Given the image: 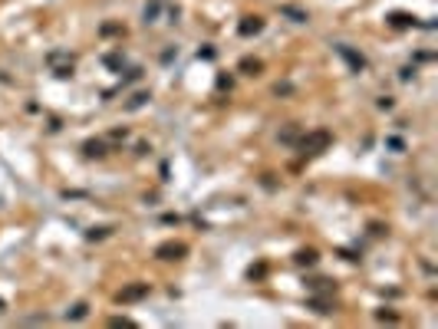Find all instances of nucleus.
<instances>
[{
	"label": "nucleus",
	"mask_w": 438,
	"mask_h": 329,
	"mask_svg": "<svg viewBox=\"0 0 438 329\" xmlns=\"http://www.w3.org/2000/svg\"><path fill=\"white\" fill-rule=\"evenodd\" d=\"M162 7H165V0H152V3H145L142 20L145 23H155V20H158V13H162Z\"/></svg>",
	"instance_id": "obj_8"
},
{
	"label": "nucleus",
	"mask_w": 438,
	"mask_h": 329,
	"mask_svg": "<svg viewBox=\"0 0 438 329\" xmlns=\"http://www.w3.org/2000/svg\"><path fill=\"white\" fill-rule=\"evenodd\" d=\"M148 99H152V96H148V92H135V96H132L129 102H125V109H129V112L142 109V106H145V102H148Z\"/></svg>",
	"instance_id": "obj_11"
},
{
	"label": "nucleus",
	"mask_w": 438,
	"mask_h": 329,
	"mask_svg": "<svg viewBox=\"0 0 438 329\" xmlns=\"http://www.w3.org/2000/svg\"><path fill=\"white\" fill-rule=\"evenodd\" d=\"M148 296V283H135V286H125L119 293V303H135V300H142Z\"/></svg>",
	"instance_id": "obj_4"
},
{
	"label": "nucleus",
	"mask_w": 438,
	"mask_h": 329,
	"mask_svg": "<svg viewBox=\"0 0 438 329\" xmlns=\"http://www.w3.org/2000/svg\"><path fill=\"white\" fill-rule=\"evenodd\" d=\"M293 260L300 263V267H313V263H317V250H313V247H303V250H296Z\"/></svg>",
	"instance_id": "obj_9"
},
{
	"label": "nucleus",
	"mask_w": 438,
	"mask_h": 329,
	"mask_svg": "<svg viewBox=\"0 0 438 329\" xmlns=\"http://www.w3.org/2000/svg\"><path fill=\"white\" fill-rule=\"evenodd\" d=\"M290 92H293L290 82H277V86H274V96H290Z\"/></svg>",
	"instance_id": "obj_15"
},
{
	"label": "nucleus",
	"mask_w": 438,
	"mask_h": 329,
	"mask_svg": "<svg viewBox=\"0 0 438 329\" xmlns=\"http://www.w3.org/2000/svg\"><path fill=\"white\" fill-rule=\"evenodd\" d=\"M336 53H340L343 59H346V63H350L352 69H356V73H359V69H366V56H362V53H356V50H350L346 43H340V46H336Z\"/></svg>",
	"instance_id": "obj_3"
},
{
	"label": "nucleus",
	"mask_w": 438,
	"mask_h": 329,
	"mask_svg": "<svg viewBox=\"0 0 438 329\" xmlns=\"http://www.w3.org/2000/svg\"><path fill=\"white\" fill-rule=\"evenodd\" d=\"M329 142H333V135H329L326 129H317V132H310V135L300 138V152L303 155H320V152L329 148Z\"/></svg>",
	"instance_id": "obj_1"
},
{
	"label": "nucleus",
	"mask_w": 438,
	"mask_h": 329,
	"mask_svg": "<svg viewBox=\"0 0 438 329\" xmlns=\"http://www.w3.org/2000/svg\"><path fill=\"white\" fill-rule=\"evenodd\" d=\"M280 13H284V17H290L293 23H307V13L296 10V7H280Z\"/></svg>",
	"instance_id": "obj_13"
},
{
	"label": "nucleus",
	"mask_w": 438,
	"mask_h": 329,
	"mask_svg": "<svg viewBox=\"0 0 438 329\" xmlns=\"http://www.w3.org/2000/svg\"><path fill=\"white\" fill-rule=\"evenodd\" d=\"M261 69H263L261 59H251V56H244V59H241V73H247V76H257Z\"/></svg>",
	"instance_id": "obj_10"
},
{
	"label": "nucleus",
	"mask_w": 438,
	"mask_h": 329,
	"mask_svg": "<svg viewBox=\"0 0 438 329\" xmlns=\"http://www.w3.org/2000/svg\"><path fill=\"white\" fill-rule=\"evenodd\" d=\"M310 309H313V313H329V303H326V300H313Z\"/></svg>",
	"instance_id": "obj_16"
},
{
	"label": "nucleus",
	"mask_w": 438,
	"mask_h": 329,
	"mask_svg": "<svg viewBox=\"0 0 438 329\" xmlns=\"http://www.w3.org/2000/svg\"><path fill=\"white\" fill-rule=\"evenodd\" d=\"M109 326H135L129 316H116V319H109Z\"/></svg>",
	"instance_id": "obj_18"
},
{
	"label": "nucleus",
	"mask_w": 438,
	"mask_h": 329,
	"mask_svg": "<svg viewBox=\"0 0 438 329\" xmlns=\"http://www.w3.org/2000/svg\"><path fill=\"white\" fill-rule=\"evenodd\" d=\"M106 234H109V227H96V230H89L86 237L89 241H96V237H106Z\"/></svg>",
	"instance_id": "obj_19"
},
{
	"label": "nucleus",
	"mask_w": 438,
	"mask_h": 329,
	"mask_svg": "<svg viewBox=\"0 0 438 329\" xmlns=\"http://www.w3.org/2000/svg\"><path fill=\"white\" fill-rule=\"evenodd\" d=\"M261 30H263V20H261V17H244L241 27H237V33H241V36H257Z\"/></svg>",
	"instance_id": "obj_5"
},
{
	"label": "nucleus",
	"mask_w": 438,
	"mask_h": 329,
	"mask_svg": "<svg viewBox=\"0 0 438 329\" xmlns=\"http://www.w3.org/2000/svg\"><path fill=\"white\" fill-rule=\"evenodd\" d=\"M83 155H86V158H102V155H106V142H99V138H89V142L83 145Z\"/></svg>",
	"instance_id": "obj_6"
},
{
	"label": "nucleus",
	"mask_w": 438,
	"mask_h": 329,
	"mask_svg": "<svg viewBox=\"0 0 438 329\" xmlns=\"http://www.w3.org/2000/svg\"><path fill=\"white\" fill-rule=\"evenodd\" d=\"M389 23H392L395 30H406V27H415V17L412 13H389Z\"/></svg>",
	"instance_id": "obj_7"
},
{
	"label": "nucleus",
	"mask_w": 438,
	"mask_h": 329,
	"mask_svg": "<svg viewBox=\"0 0 438 329\" xmlns=\"http://www.w3.org/2000/svg\"><path fill=\"white\" fill-rule=\"evenodd\" d=\"M102 63H106V66H112V69H122V63H125V59H122L119 53H109L106 59H102Z\"/></svg>",
	"instance_id": "obj_14"
},
{
	"label": "nucleus",
	"mask_w": 438,
	"mask_h": 329,
	"mask_svg": "<svg viewBox=\"0 0 438 329\" xmlns=\"http://www.w3.org/2000/svg\"><path fill=\"white\" fill-rule=\"evenodd\" d=\"M280 142H296V132H293V129H287L284 135H280Z\"/></svg>",
	"instance_id": "obj_20"
},
{
	"label": "nucleus",
	"mask_w": 438,
	"mask_h": 329,
	"mask_svg": "<svg viewBox=\"0 0 438 329\" xmlns=\"http://www.w3.org/2000/svg\"><path fill=\"white\" fill-rule=\"evenodd\" d=\"M3 309H7V303H3V300H0V313H3Z\"/></svg>",
	"instance_id": "obj_21"
},
{
	"label": "nucleus",
	"mask_w": 438,
	"mask_h": 329,
	"mask_svg": "<svg viewBox=\"0 0 438 329\" xmlns=\"http://www.w3.org/2000/svg\"><path fill=\"white\" fill-rule=\"evenodd\" d=\"M385 145H389V148H392V152H402V148H406V145H402V138H385Z\"/></svg>",
	"instance_id": "obj_17"
},
{
	"label": "nucleus",
	"mask_w": 438,
	"mask_h": 329,
	"mask_svg": "<svg viewBox=\"0 0 438 329\" xmlns=\"http://www.w3.org/2000/svg\"><path fill=\"white\" fill-rule=\"evenodd\" d=\"M89 316V303H76L73 309H66V319H86Z\"/></svg>",
	"instance_id": "obj_12"
},
{
	"label": "nucleus",
	"mask_w": 438,
	"mask_h": 329,
	"mask_svg": "<svg viewBox=\"0 0 438 329\" xmlns=\"http://www.w3.org/2000/svg\"><path fill=\"white\" fill-rule=\"evenodd\" d=\"M185 253H188V247H185V244L168 241V244H162V247L155 250V257H158V260H181Z\"/></svg>",
	"instance_id": "obj_2"
}]
</instances>
